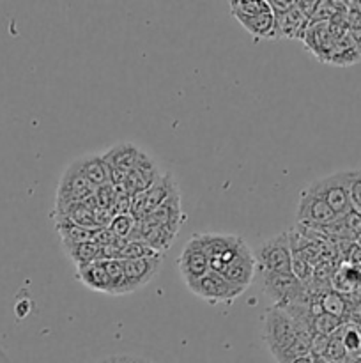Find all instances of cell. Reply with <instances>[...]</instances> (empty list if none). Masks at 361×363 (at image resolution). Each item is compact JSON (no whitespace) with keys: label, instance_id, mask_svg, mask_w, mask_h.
I'll return each instance as SVG.
<instances>
[{"label":"cell","instance_id":"1","mask_svg":"<svg viewBox=\"0 0 361 363\" xmlns=\"http://www.w3.org/2000/svg\"><path fill=\"white\" fill-rule=\"evenodd\" d=\"M311 335L301 323L283 308H269L264 318V342L276 363L310 354Z\"/></svg>","mask_w":361,"mask_h":363},{"label":"cell","instance_id":"2","mask_svg":"<svg viewBox=\"0 0 361 363\" xmlns=\"http://www.w3.org/2000/svg\"><path fill=\"white\" fill-rule=\"evenodd\" d=\"M265 296L275 301L276 308H285L294 303H308L311 293L292 275V273L262 272Z\"/></svg>","mask_w":361,"mask_h":363},{"label":"cell","instance_id":"3","mask_svg":"<svg viewBox=\"0 0 361 363\" xmlns=\"http://www.w3.org/2000/svg\"><path fill=\"white\" fill-rule=\"evenodd\" d=\"M255 262L260 272L290 273L292 250H290L289 230L269 238L253 252Z\"/></svg>","mask_w":361,"mask_h":363},{"label":"cell","instance_id":"4","mask_svg":"<svg viewBox=\"0 0 361 363\" xmlns=\"http://www.w3.org/2000/svg\"><path fill=\"white\" fill-rule=\"evenodd\" d=\"M306 190L310 191V194L317 195L319 199H322V201L333 209V213H335L336 216H340V218L345 216L349 211H353L349 191H347L345 179H343V172L319 177V179L311 181V183L308 184Z\"/></svg>","mask_w":361,"mask_h":363},{"label":"cell","instance_id":"5","mask_svg":"<svg viewBox=\"0 0 361 363\" xmlns=\"http://www.w3.org/2000/svg\"><path fill=\"white\" fill-rule=\"evenodd\" d=\"M188 289L197 294L198 298H202V300H207L209 303H223V301L230 303V301H234L244 293V289L234 286L229 280L223 279L219 273L211 272V269L200 280L191 284Z\"/></svg>","mask_w":361,"mask_h":363},{"label":"cell","instance_id":"6","mask_svg":"<svg viewBox=\"0 0 361 363\" xmlns=\"http://www.w3.org/2000/svg\"><path fill=\"white\" fill-rule=\"evenodd\" d=\"M94 195V188L87 183L80 170L76 169L74 163H71L66 170H64L62 177L59 181V188H57V202L55 206H71L80 204V202L88 201Z\"/></svg>","mask_w":361,"mask_h":363},{"label":"cell","instance_id":"7","mask_svg":"<svg viewBox=\"0 0 361 363\" xmlns=\"http://www.w3.org/2000/svg\"><path fill=\"white\" fill-rule=\"evenodd\" d=\"M177 268H179V273L186 287L200 280L209 272V259L195 234L184 245L183 252L177 259Z\"/></svg>","mask_w":361,"mask_h":363},{"label":"cell","instance_id":"8","mask_svg":"<svg viewBox=\"0 0 361 363\" xmlns=\"http://www.w3.org/2000/svg\"><path fill=\"white\" fill-rule=\"evenodd\" d=\"M296 215L297 220H299V225L304 227H324L340 218V216H336L333 213V209L322 199L310 194L306 188L301 191Z\"/></svg>","mask_w":361,"mask_h":363},{"label":"cell","instance_id":"9","mask_svg":"<svg viewBox=\"0 0 361 363\" xmlns=\"http://www.w3.org/2000/svg\"><path fill=\"white\" fill-rule=\"evenodd\" d=\"M122 269L124 277H126L127 289L130 293L142 289L147 286L156 275H158L159 268H161L163 255H154V257H144V259H124Z\"/></svg>","mask_w":361,"mask_h":363},{"label":"cell","instance_id":"10","mask_svg":"<svg viewBox=\"0 0 361 363\" xmlns=\"http://www.w3.org/2000/svg\"><path fill=\"white\" fill-rule=\"evenodd\" d=\"M161 172H159V167L147 152L142 151L138 156V162L134 165V169L127 174L126 181H124V190L133 197V195L142 194V191H147L156 181L159 179Z\"/></svg>","mask_w":361,"mask_h":363},{"label":"cell","instance_id":"11","mask_svg":"<svg viewBox=\"0 0 361 363\" xmlns=\"http://www.w3.org/2000/svg\"><path fill=\"white\" fill-rule=\"evenodd\" d=\"M255 269H257V262H255L253 252H251L250 247L243 241L239 250H237L236 257L232 259V262H230L219 275L225 280H229L230 284H234V286L246 291V287L250 286L251 280H253Z\"/></svg>","mask_w":361,"mask_h":363},{"label":"cell","instance_id":"12","mask_svg":"<svg viewBox=\"0 0 361 363\" xmlns=\"http://www.w3.org/2000/svg\"><path fill=\"white\" fill-rule=\"evenodd\" d=\"M301 41H303L304 48L314 53L321 62H328L333 46H335V41L329 35L328 23L324 21H310Z\"/></svg>","mask_w":361,"mask_h":363},{"label":"cell","instance_id":"13","mask_svg":"<svg viewBox=\"0 0 361 363\" xmlns=\"http://www.w3.org/2000/svg\"><path fill=\"white\" fill-rule=\"evenodd\" d=\"M140 152L138 145L131 144V142H119L103 155V160H105L108 170L130 174L137 165Z\"/></svg>","mask_w":361,"mask_h":363},{"label":"cell","instance_id":"14","mask_svg":"<svg viewBox=\"0 0 361 363\" xmlns=\"http://www.w3.org/2000/svg\"><path fill=\"white\" fill-rule=\"evenodd\" d=\"M73 163L94 190L98 186L110 183L108 167H106L105 160H103V155H87L84 158L74 160Z\"/></svg>","mask_w":361,"mask_h":363},{"label":"cell","instance_id":"15","mask_svg":"<svg viewBox=\"0 0 361 363\" xmlns=\"http://www.w3.org/2000/svg\"><path fill=\"white\" fill-rule=\"evenodd\" d=\"M76 279L80 280L87 289L110 294V279L105 268V261H101V259L94 262H88V264L78 266Z\"/></svg>","mask_w":361,"mask_h":363},{"label":"cell","instance_id":"16","mask_svg":"<svg viewBox=\"0 0 361 363\" xmlns=\"http://www.w3.org/2000/svg\"><path fill=\"white\" fill-rule=\"evenodd\" d=\"M149 216H151L154 222L170 227V229H173L177 233V230L180 229V223L184 222V213L183 209H180V191H176L173 195H170V197L166 199L159 208H156Z\"/></svg>","mask_w":361,"mask_h":363},{"label":"cell","instance_id":"17","mask_svg":"<svg viewBox=\"0 0 361 363\" xmlns=\"http://www.w3.org/2000/svg\"><path fill=\"white\" fill-rule=\"evenodd\" d=\"M176 191H179V186H177L176 179L170 172L161 174L159 179L145 191V208H147V216L154 211L156 208L163 204L170 195H173Z\"/></svg>","mask_w":361,"mask_h":363},{"label":"cell","instance_id":"18","mask_svg":"<svg viewBox=\"0 0 361 363\" xmlns=\"http://www.w3.org/2000/svg\"><path fill=\"white\" fill-rule=\"evenodd\" d=\"M276 18V39L287 38V39H299L303 38L304 30L310 25V21L304 20L303 14L294 7L289 13L280 14Z\"/></svg>","mask_w":361,"mask_h":363},{"label":"cell","instance_id":"19","mask_svg":"<svg viewBox=\"0 0 361 363\" xmlns=\"http://www.w3.org/2000/svg\"><path fill=\"white\" fill-rule=\"evenodd\" d=\"M236 20L257 39H276V18L273 11L250 18H236Z\"/></svg>","mask_w":361,"mask_h":363},{"label":"cell","instance_id":"20","mask_svg":"<svg viewBox=\"0 0 361 363\" xmlns=\"http://www.w3.org/2000/svg\"><path fill=\"white\" fill-rule=\"evenodd\" d=\"M331 289L340 294H354L361 289V272L350 268L347 264H340L336 272L333 273Z\"/></svg>","mask_w":361,"mask_h":363},{"label":"cell","instance_id":"21","mask_svg":"<svg viewBox=\"0 0 361 363\" xmlns=\"http://www.w3.org/2000/svg\"><path fill=\"white\" fill-rule=\"evenodd\" d=\"M345 350L347 358L360 362L361 360V326L356 323H343L335 333Z\"/></svg>","mask_w":361,"mask_h":363},{"label":"cell","instance_id":"22","mask_svg":"<svg viewBox=\"0 0 361 363\" xmlns=\"http://www.w3.org/2000/svg\"><path fill=\"white\" fill-rule=\"evenodd\" d=\"M317 300L324 314L338 319H343L349 314V301H347V298L343 294L336 293V291H324V293L317 294Z\"/></svg>","mask_w":361,"mask_h":363},{"label":"cell","instance_id":"23","mask_svg":"<svg viewBox=\"0 0 361 363\" xmlns=\"http://www.w3.org/2000/svg\"><path fill=\"white\" fill-rule=\"evenodd\" d=\"M64 250H66V254L69 255V259L76 266H84L101 259V248L94 241H85V243L78 245H64Z\"/></svg>","mask_w":361,"mask_h":363},{"label":"cell","instance_id":"24","mask_svg":"<svg viewBox=\"0 0 361 363\" xmlns=\"http://www.w3.org/2000/svg\"><path fill=\"white\" fill-rule=\"evenodd\" d=\"M229 4L234 18H250L271 11L269 0H232Z\"/></svg>","mask_w":361,"mask_h":363},{"label":"cell","instance_id":"25","mask_svg":"<svg viewBox=\"0 0 361 363\" xmlns=\"http://www.w3.org/2000/svg\"><path fill=\"white\" fill-rule=\"evenodd\" d=\"M105 268H106V273H108V279H110V294H113V296L130 294L126 277H124L122 262H120L119 259H113V261H105Z\"/></svg>","mask_w":361,"mask_h":363},{"label":"cell","instance_id":"26","mask_svg":"<svg viewBox=\"0 0 361 363\" xmlns=\"http://www.w3.org/2000/svg\"><path fill=\"white\" fill-rule=\"evenodd\" d=\"M342 172L347 191H349L350 206H353L354 211L361 213V169L342 170Z\"/></svg>","mask_w":361,"mask_h":363},{"label":"cell","instance_id":"27","mask_svg":"<svg viewBox=\"0 0 361 363\" xmlns=\"http://www.w3.org/2000/svg\"><path fill=\"white\" fill-rule=\"evenodd\" d=\"M112 230L113 236L120 241H130L133 238L134 229H137V218L126 213V215H119L112 220L108 227Z\"/></svg>","mask_w":361,"mask_h":363},{"label":"cell","instance_id":"28","mask_svg":"<svg viewBox=\"0 0 361 363\" xmlns=\"http://www.w3.org/2000/svg\"><path fill=\"white\" fill-rule=\"evenodd\" d=\"M154 255H159L158 252L152 250L145 241L142 240H130L122 245L119 254V261H124V259H144V257H154ZM163 255V254H161Z\"/></svg>","mask_w":361,"mask_h":363},{"label":"cell","instance_id":"29","mask_svg":"<svg viewBox=\"0 0 361 363\" xmlns=\"http://www.w3.org/2000/svg\"><path fill=\"white\" fill-rule=\"evenodd\" d=\"M347 34L361 53V13L356 2H347Z\"/></svg>","mask_w":361,"mask_h":363},{"label":"cell","instance_id":"30","mask_svg":"<svg viewBox=\"0 0 361 363\" xmlns=\"http://www.w3.org/2000/svg\"><path fill=\"white\" fill-rule=\"evenodd\" d=\"M290 273L303 284L304 287H308L314 280V266L310 262H306L304 259H301L299 255L292 254V262H290Z\"/></svg>","mask_w":361,"mask_h":363},{"label":"cell","instance_id":"31","mask_svg":"<svg viewBox=\"0 0 361 363\" xmlns=\"http://www.w3.org/2000/svg\"><path fill=\"white\" fill-rule=\"evenodd\" d=\"M94 201L98 208L110 209V211H112L113 204H115V186H113L112 183L98 186L94 190Z\"/></svg>","mask_w":361,"mask_h":363},{"label":"cell","instance_id":"32","mask_svg":"<svg viewBox=\"0 0 361 363\" xmlns=\"http://www.w3.org/2000/svg\"><path fill=\"white\" fill-rule=\"evenodd\" d=\"M343 220V225H345V229L349 230L350 234L354 236V240H356V236H360L361 234V213L357 211H349L345 216H342Z\"/></svg>","mask_w":361,"mask_h":363},{"label":"cell","instance_id":"33","mask_svg":"<svg viewBox=\"0 0 361 363\" xmlns=\"http://www.w3.org/2000/svg\"><path fill=\"white\" fill-rule=\"evenodd\" d=\"M319 7V0H296V9L303 14L304 20L310 21Z\"/></svg>","mask_w":361,"mask_h":363},{"label":"cell","instance_id":"34","mask_svg":"<svg viewBox=\"0 0 361 363\" xmlns=\"http://www.w3.org/2000/svg\"><path fill=\"white\" fill-rule=\"evenodd\" d=\"M269 7H271L275 16H280V14H285L290 9H294L296 7V0H269Z\"/></svg>","mask_w":361,"mask_h":363},{"label":"cell","instance_id":"35","mask_svg":"<svg viewBox=\"0 0 361 363\" xmlns=\"http://www.w3.org/2000/svg\"><path fill=\"white\" fill-rule=\"evenodd\" d=\"M96 363H152V362L144 360V358L127 357V354H115V357L103 358V360H99V362H96Z\"/></svg>","mask_w":361,"mask_h":363},{"label":"cell","instance_id":"36","mask_svg":"<svg viewBox=\"0 0 361 363\" xmlns=\"http://www.w3.org/2000/svg\"><path fill=\"white\" fill-rule=\"evenodd\" d=\"M30 308H32V305H30V301H28V300L18 301L16 315H18V318H27L28 312H30Z\"/></svg>","mask_w":361,"mask_h":363},{"label":"cell","instance_id":"37","mask_svg":"<svg viewBox=\"0 0 361 363\" xmlns=\"http://www.w3.org/2000/svg\"><path fill=\"white\" fill-rule=\"evenodd\" d=\"M283 363H315V358L311 357V354H304V357H297V358H292V360H289V362H283Z\"/></svg>","mask_w":361,"mask_h":363},{"label":"cell","instance_id":"38","mask_svg":"<svg viewBox=\"0 0 361 363\" xmlns=\"http://www.w3.org/2000/svg\"><path fill=\"white\" fill-rule=\"evenodd\" d=\"M357 4V9H360V13H361V0H360V2H356Z\"/></svg>","mask_w":361,"mask_h":363}]
</instances>
